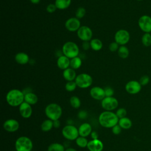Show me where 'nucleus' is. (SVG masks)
<instances>
[{
    "label": "nucleus",
    "instance_id": "1",
    "mask_svg": "<svg viewBox=\"0 0 151 151\" xmlns=\"http://www.w3.org/2000/svg\"><path fill=\"white\" fill-rule=\"evenodd\" d=\"M119 119L116 114L111 111H104L102 112L99 117L100 125L106 128H112L118 124Z\"/></svg>",
    "mask_w": 151,
    "mask_h": 151
},
{
    "label": "nucleus",
    "instance_id": "2",
    "mask_svg": "<svg viewBox=\"0 0 151 151\" xmlns=\"http://www.w3.org/2000/svg\"><path fill=\"white\" fill-rule=\"evenodd\" d=\"M24 97L23 91L18 89H12L7 93L6 100L9 106L17 107L19 106L24 101Z\"/></svg>",
    "mask_w": 151,
    "mask_h": 151
},
{
    "label": "nucleus",
    "instance_id": "3",
    "mask_svg": "<svg viewBox=\"0 0 151 151\" xmlns=\"http://www.w3.org/2000/svg\"><path fill=\"white\" fill-rule=\"evenodd\" d=\"M62 108L57 103H50L45 108V114L50 120H59L62 115Z\"/></svg>",
    "mask_w": 151,
    "mask_h": 151
},
{
    "label": "nucleus",
    "instance_id": "4",
    "mask_svg": "<svg viewBox=\"0 0 151 151\" xmlns=\"http://www.w3.org/2000/svg\"><path fill=\"white\" fill-rule=\"evenodd\" d=\"M62 51L63 54L70 59L77 57L79 54L78 45L72 41H68L64 43L62 47Z\"/></svg>",
    "mask_w": 151,
    "mask_h": 151
},
{
    "label": "nucleus",
    "instance_id": "5",
    "mask_svg": "<svg viewBox=\"0 0 151 151\" xmlns=\"http://www.w3.org/2000/svg\"><path fill=\"white\" fill-rule=\"evenodd\" d=\"M16 151H31L33 144L31 140L27 136L18 137L15 143Z\"/></svg>",
    "mask_w": 151,
    "mask_h": 151
},
{
    "label": "nucleus",
    "instance_id": "6",
    "mask_svg": "<svg viewBox=\"0 0 151 151\" xmlns=\"http://www.w3.org/2000/svg\"><path fill=\"white\" fill-rule=\"evenodd\" d=\"M75 82L77 87L81 88H86L92 84L93 78L91 76L87 73H81L77 76Z\"/></svg>",
    "mask_w": 151,
    "mask_h": 151
},
{
    "label": "nucleus",
    "instance_id": "7",
    "mask_svg": "<svg viewBox=\"0 0 151 151\" xmlns=\"http://www.w3.org/2000/svg\"><path fill=\"white\" fill-rule=\"evenodd\" d=\"M62 134L67 140H74L78 137V130L73 125H67L62 129Z\"/></svg>",
    "mask_w": 151,
    "mask_h": 151
},
{
    "label": "nucleus",
    "instance_id": "8",
    "mask_svg": "<svg viewBox=\"0 0 151 151\" xmlns=\"http://www.w3.org/2000/svg\"><path fill=\"white\" fill-rule=\"evenodd\" d=\"M130 38L129 32L124 29L118 30L114 35L115 41L120 45H124L127 44L130 40Z\"/></svg>",
    "mask_w": 151,
    "mask_h": 151
},
{
    "label": "nucleus",
    "instance_id": "9",
    "mask_svg": "<svg viewBox=\"0 0 151 151\" xmlns=\"http://www.w3.org/2000/svg\"><path fill=\"white\" fill-rule=\"evenodd\" d=\"M139 28L145 33L151 32V17L148 15H142L138 20Z\"/></svg>",
    "mask_w": 151,
    "mask_h": 151
},
{
    "label": "nucleus",
    "instance_id": "10",
    "mask_svg": "<svg viewBox=\"0 0 151 151\" xmlns=\"http://www.w3.org/2000/svg\"><path fill=\"white\" fill-rule=\"evenodd\" d=\"M101 107L106 111H111L116 109L119 105L118 100L114 97H105L101 100Z\"/></svg>",
    "mask_w": 151,
    "mask_h": 151
},
{
    "label": "nucleus",
    "instance_id": "11",
    "mask_svg": "<svg viewBox=\"0 0 151 151\" xmlns=\"http://www.w3.org/2000/svg\"><path fill=\"white\" fill-rule=\"evenodd\" d=\"M78 37L83 41H89L91 40L93 32L90 27L86 25L81 26L77 31Z\"/></svg>",
    "mask_w": 151,
    "mask_h": 151
},
{
    "label": "nucleus",
    "instance_id": "12",
    "mask_svg": "<svg viewBox=\"0 0 151 151\" xmlns=\"http://www.w3.org/2000/svg\"><path fill=\"white\" fill-rule=\"evenodd\" d=\"M142 87L139 81L130 80L126 84L125 90L130 94H136L141 91Z\"/></svg>",
    "mask_w": 151,
    "mask_h": 151
},
{
    "label": "nucleus",
    "instance_id": "13",
    "mask_svg": "<svg viewBox=\"0 0 151 151\" xmlns=\"http://www.w3.org/2000/svg\"><path fill=\"white\" fill-rule=\"evenodd\" d=\"M81 27V23L79 19L76 17H72L68 19L65 22V28L71 32L77 31Z\"/></svg>",
    "mask_w": 151,
    "mask_h": 151
},
{
    "label": "nucleus",
    "instance_id": "14",
    "mask_svg": "<svg viewBox=\"0 0 151 151\" xmlns=\"http://www.w3.org/2000/svg\"><path fill=\"white\" fill-rule=\"evenodd\" d=\"M4 129L8 132H14L17 131L19 127V122L13 119L6 120L3 124Z\"/></svg>",
    "mask_w": 151,
    "mask_h": 151
},
{
    "label": "nucleus",
    "instance_id": "15",
    "mask_svg": "<svg viewBox=\"0 0 151 151\" xmlns=\"http://www.w3.org/2000/svg\"><path fill=\"white\" fill-rule=\"evenodd\" d=\"M19 111L21 116L24 119L29 118L32 113V109L31 105L27 103L25 101H24L19 106Z\"/></svg>",
    "mask_w": 151,
    "mask_h": 151
},
{
    "label": "nucleus",
    "instance_id": "16",
    "mask_svg": "<svg viewBox=\"0 0 151 151\" xmlns=\"http://www.w3.org/2000/svg\"><path fill=\"white\" fill-rule=\"evenodd\" d=\"M90 94L92 98L97 100H102L106 97L104 89L98 86L92 87L90 89Z\"/></svg>",
    "mask_w": 151,
    "mask_h": 151
},
{
    "label": "nucleus",
    "instance_id": "17",
    "mask_svg": "<svg viewBox=\"0 0 151 151\" xmlns=\"http://www.w3.org/2000/svg\"><path fill=\"white\" fill-rule=\"evenodd\" d=\"M87 147L90 151H102L104 146L100 140L92 139L88 142Z\"/></svg>",
    "mask_w": 151,
    "mask_h": 151
},
{
    "label": "nucleus",
    "instance_id": "18",
    "mask_svg": "<svg viewBox=\"0 0 151 151\" xmlns=\"http://www.w3.org/2000/svg\"><path fill=\"white\" fill-rule=\"evenodd\" d=\"M78 130L79 136L84 137L89 136L92 132L91 126L88 123H84L81 124L79 126Z\"/></svg>",
    "mask_w": 151,
    "mask_h": 151
},
{
    "label": "nucleus",
    "instance_id": "19",
    "mask_svg": "<svg viewBox=\"0 0 151 151\" xmlns=\"http://www.w3.org/2000/svg\"><path fill=\"white\" fill-rule=\"evenodd\" d=\"M57 65L60 69L64 70L69 68L68 67L70 65V60L69 58L67 57L64 55H61L57 59Z\"/></svg>",
    "mask_w": 151,
    "mask_h": 151
},
{
    "label": "nucleus",
    "instance_id": "20",
    "mask_svg": "<svg viewBox=\"0 0 151 151\" xmlns=\"http://www.w3.org/2000/svg\"><path fill=\"white\" fill-rule=\"evenodd\" d=\"M15 60L18 64L21 65H24L28 63L29 60V58L27 54L23 52H20L17 53L15 55Z\"/></svg>",
    "mask_w": 151,
    "mask_h": 151
},
{
    "label": "nucleus",
    "instance_id": "21",
    "mask_svg": "<svg viewBox=\"0 0 151 151\" xmlns=\"http://www.w3.org/2000/svg\"><path fill=\"white\" fill-rule=\"evenodd\" d=\"M63 76L64 79L68 81H73L77 77L75 70L71 67L64 70L63 73Z\"/></svg>",
    "mask_w": 151,
    "mask_h": 151
},
{
    "label": "nucleus",
    "instance_id": "22",
    "mask_svg": "<svg viewBox=\"0 0 151 151\" xmlns=\"http://www.w3.org/2000/svg\"><path fill=\"white\" fill-rule=\"evenodd\" d=\"M24 101L29 104L30 105L35 104L38 102V97L37 96L32 92H28L25 93Z\"/></svg>",
    "mask_w": 151,
    "mask_h": 151
},
{
    "label": "nucleus",
    "instance_id": "23",
    "mask_svg": "<svg viewBox=\"0 0 151 151\" xmlns=\"http://www.w3.org/2000/svg\"><path fill=\"white\" fill-rule=\"evenodd\" d=\"M118 124L121 127L122 129H129L132 126V120L127 117H124L123 118L119 119Z\"/></svg>",
    "mask_w": 151,
    "mask_h": 151
},
{
    "label": "nucleus",
    "instance_id": "24",
    "mask_svg": "<svg viewBox=\"0 0 151 151\" xmlns=\"http://www.w3.org/2000/svg\"><path fill=\"white\" fill-rule=\"evenodd\" d=\"M71 0H55L54 4L57 9H65L70 6Z\"/></svg>",
    "mask_w": 151,
    "mask_h": 151
},
{
    "label": "nucleus",
    "instance_id": "25",
    "mask_svg": "<svg viewBox=\"0 0 151 151\" xmlns=\"http://www.w3.org/2000/svg\"><path fill=\"white\" fill-rule=\"evenodd\" d=\"M90 47L94 51H99L103 47V43L98 38H94L90 40Z\"/></svg>",
    "mask_w": 151,
    "mask_h": 151
},
{
    "label": "nucleus",
    "instance_id": "26",
    "mask_svg": "<svg viewBox=\"0 0 151 151\" xmlns=\"http://www.w3.org/2000/svg\"><path fill=\"white\" fill-rule=\"evenodd\" d=\"M119 56L122 59H126L129 57V50L125 45H120L117 50Z\"/></svg>",
    "mask_w": 151,
    "mask_h": 151
},
{
    "label": "nucleus",
    "instance_id": "27",
    "mask_svg": "<svg viewBox=\"0 0 151 151\" xmlns=\"http://www.w3.org/2000/svg\"><path fill=\"white\" fill-rule=\"evenodd\" d=\"M82 64V60L79 57H76L70 60V65L71 68L74 70H77L79 68Z\"/></svg>",
    "mask_w": 151,
    "mask_h": 151
},
{
    "label": "nucleus",
    "instance_id": "28",
    "mask_svg": "<svg viewBox=\"0 0 151 151\" xmlns=\"http://www.w3.org/2000/svg\"><path fill=\"white\" fill-rule=\"evenodd\" d=\"M52 127H53V121L49 119L44 120L41 125V129L43 132H45L51 130Z\"/></svg>",
    "mask_w": 151,
    "mask_h": 151
},
{
    "label": "nucleus",
    "instance_id": "29",
    "mask_svg": "<svg viewBox=\"0 0 151 151\" xmlns=\"http://www.w3.org/2000/svg\"><path fill=\"white\" fill-rule=\"evenodd\" d=\"M48 151H65L63 145L58 143H53L49 145L47 149Z\"/></svg>",
    "mask_w": 151,
    "mask_h": 151
},
{
    "label": "nucleus",
    "instance_id": "30",
    "mask_svg": "<svg viewBox=\"0 0 151 151\" xmlns=\"http://www.w3.org/2000/svg\"><path fill=\"white\" fill-rule=\"evenodd\" d=\"M141 41L145 47H150L151 45V34L144 33L142 37Z\"/></svg>",
    "mask_w": 151,
    "mask_h": 151
},
{
    "label": "nucleus",
    "instance_id": "31",
    "mask_svg": "<svg viewBox=\"0 0 151 151\" xmlns=\"http://www.w3.org/2000/svg\"><path fill=\"white\" fill-rule=\"evenodd\" d=\"M76 143L78 146L81 148H84L87 146L88 142L86 137H82V136H78L76 140Z\"/></svg>",
    "mask_w": 151,
    "mask_h": 151
},
{
    "label": "nucleus",
    "instance_id": "32",
    "mask_svg": "<svg viewBox=\"0 0 151 151\" xmlns=\"http://www.w3.org/2000/svg\"><path fill=\"white\" fill-rule=\"evenodd\" d=\"M70 103L71 107L74 109H78L81 106V101L77 96H72L70 99Z\"/></svg>",
    "mask_w": 151,
    "mask_h": 151
},
{
    "label": "nucleus",
    "instance_id": "33",
    "mask_svg": "<svg viewBox=\"0 0 151 151\" xmlns=\"http://www.w3.org/2000/svg\"><path fill=\"white\" fill-rule=\"evenodd\" d=\"M77 84L75 81H68L65 86V88L67 91H73L77 87Z\"/></svg>",
    "mask_w": 151,
    "mask_h": 151
},
{
    "label": "nucleus",
    "instance_id": "34",
    "mask_svg": "<svg viewBox=\"0 0 151 151\" xmlns=\"http://www.w3.org/2000/svg\"><path fill=\"white\" fill-rule=\"evenodd\" d=\"M86 13V10L83 7H79L76 11V17L78 19H81L84 17Z\"/></svg>",
    "mask_w": 151,
    "mask_h": 151
},
{
    "label": "nucleus",
    "instance_id": "35",
    "mask_svg": "<svg viewBox=\"0 0 151 151\" xmlns=\"http://www.w3.org/2000/svg\"><path fill=\"white\" fill-rule=\"evenodd\" d=\"M139 81L142 85V86H145L149 84L150 81V78L147 75H143L140 78V80Z\"/></svg>",
    "mask_w": 151,
    "mask_h": 151
},
{
    "label": "nucleus",
    "instance_id": "36",
    "mask_svg": "<svg viewBox=\"0 0 151 151\" xmlns=\"http://www.w3.org/2000/svg\"><path fill=\"white\" fill-rule=\"evenodd\" d=\"M117 116L119 117V119L123 118L126 116L127 114V111L124 108H119L117 109L116 113Z\"/></svg>",
    "mask_w": 151,
    "mask_h": 151
},
{
    "label": "nucleus",
    "instance_id": "37",
    "mask_svg": "<svg viewBox=\"0 0 151 151\" xmlns=\"http://www.w3.org/2000/svg\"><path fill=\"white\" fill-rule=\"evenodd\" d=\"M119 48V45L116 41L111 42L109 46V49L111 52H115L117 51Z\"/></svg>",
    "mask_w": 151,
    "mask_h": 151
},
{
    "label": "nucleus",
    "instance_id": "38",
    "mask_svg": "<svg viewBox=\"0 0 151 151\" xmlns=\"http://www.w3.org/2000/svg\"><path fill=\"white\" fill-rule=\"evenodd\" d=\"M106 97H112L114 94V90L110 87H107L104 88Z\"/></svg>",
    "mask_w": 151,
    "mask_h": 151
},
{
    "label": "nucleus",
    "instance_id": "39",
    "mask_svg": "<svg viewBox=\"0 0 151 151\" xmlns=\"http://www.w3.org/2000/svg\"><path fill=\"white\" fill-rule=\"evenodd\" d=\"M122 128L121 127L117 124L116 125H115L114 126H113L112 128H111V130H112V132L113 134H116V135H117V134H119L121 132H122Z\"/></svg>",
    "mask_w": 151,
    "mask_h": 151
},
{
    "label": "nucleus",
    "instance_id": "40",
    "mask_svg": "<svg viewBox=\"0 0 151 151\" xmlns=\"http://www.w3.org/2000/svg\"><path fill=\"white\" fill-rule=\"evenodd\" d=\"M57 9V7L55 6V4H49L47 8H46V10L48 12V13H53Z\"/></svg>",
    "mask_w": 151,
    "mask_h": 151
},
{
    "label": "nucleus",
    "instance_id": "41",
    "mask_svg": "<svg viewBox=\"0 0 151 151\" xmlns=\"http://www.w3.org/2000/svg\"><path fill=\"white\" fill-rule=\"evenodd\" d=\"M87 113L86 111L84 110H81L79 111L78 114V117L81 119H84L87 117Z\"/></svg>",
    "mask_w": 151,
    "mask_h": 151
},
{
    "label": "nucleus",
    "instance_id": "42",
    "mask_svg": "<svg viewBox=\"0 0 151 151\" xmlns=\"http://www.w3.org/2000/svg\"><path fill=\"white\" fill-rule=\"evenodd\" d=\"M90 47V44L88 41H84L83 43V48L84 50H87Z\"/></svg>",
    "mask_w": 151,
    "mask_h": 151
},
{
    "label": "nucleus",
    "instance_id": "43",
    "mask_svg": "<svg viewBox=\"0 0 151 151\" xmlns=\"http://www.w3.org/2000/svg\"><path fill=\"white\" fill-rule=\"evenodd\" d=\"M91 137L92 138V139H99V134L96 132V131H93L91 134Z\"/></svg>",
    "mask_w": 151,
    "mask_h": 151
},
{
    "label": "nucleus",
    "instance_id": "44",
    "mask_svg": "<svg viewBox=\"0 0 151 151\" xmlns=\"http://www.w3.org/2000/svg\"><path fill=\"white\" fill-rule=\"evenodd\" d=\"M60 126V122L59 120H56L53 121V127L55 128H58Z\"/></svg>",
    "mask_w": 151,
    "mask_h": 151
},
{
    "label": "nucleus",
    "instance_id": "45",
    "mask_svg": "<svg viewBox=\"0 0 151 151\" xmlns=\"http://www.w3.org/2000/svg\"><path fill=\"white\" fill-rule=\"evenodd\" d=\"M30 2L34 4H38L40 3L41 0H29Z\"/></svg>",
    "mask_w": 151,
    "mask_h": 151
},
{
    "label": "nucleus",
    "instance_id": "46",
    "mask_svg": "<svg viewBox=\"0 0 151 151\" xmlns=\"http://www.w3.org/2000/svg\"><path fill=\"white\" fill-rule=\"evenodd\" d=\"M65 151H77L76 149H74V148H71V147H69V148H67L65 150Z\"/></svg>",
    "mask_w": 151,
    "mask_h": 151
},
{
    "label": "nucleus",
    "instance_id": "47",
    "mask_svg": "<svg viewBox=\"0 0 151 151\" xmlns=\"http://www.w3.org/2000/svg\"><path fill=\"white\" fill-rule=\"evenodd\" d=\"M136 1H143V0H136Z\"/></svg>",
    "mask_w": 151,
    "mask_h": 151
}]
</instances>
